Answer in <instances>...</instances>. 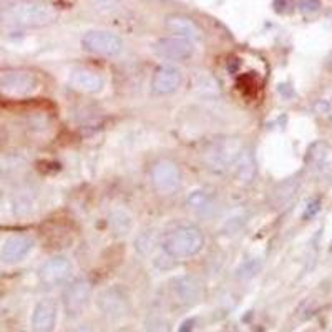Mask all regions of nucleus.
<instances>
[{"mask_svg": "<svg viewBox=\"0 0 332 332\" xmlns=\"http://www.w3.org/2000/svg\"><path fill=\"white\" fill-rule=\"evenodd\" d=\"M58 12L52 5L35 0H22L0 10V24L8 29H43L55 24Z\"/></svg>", "mask_w": 332, "mask_h": 332, "instance_id": "1", "label": "nucleus"}, {"mask_svg": "<svg viewBox=\"0 0 332 332\" xmlns=\"http://www.w3.org/2000/svg\"><path fill=\"white\" fill-rule=\"evenodd\" d=\"M204 246V236L194 226H180L173 229L163 241V249L170 258L186 259L193 258Z\"/></svg>", "mask_w": 332, "mask_h": 332, "instance_id": "2", "label": "nucleus"}, {"mask_svg": "<svg viewBox=\"0 0 332 332\" xmlns=\"http://www.w3.org/2000/svg\"><path fill=\"white\" fill-rule=\"evenodd\" d=\"M241 151H243V143L238 138L224 136V138H218L209 145L204 153V161L209 170L222 173L233 168Z\"/></svg>", "mask_w": 332, "mask_h": 332, "instance_id": "3", "label": "nucleus"}, {"mask_svg": "<svg viewBox=\"0 0 332 332\" xmlns=\"http://www.w3.org/2000/svg\"><path fill=\"white\" fill-rule=\"evenodd\" d=\"M81 47L86 52L102 57H118L125 48L120 35L108 30H90L81 37Z\"/></svg>", "mask_w": 332, "mask_h": 332, "instance_id": "4", "label": "nucleus"}, {"mask_svg": "<svg viewBox=\"0 0 332 332\" xmlns=\"http://www.w3.org/2000/svg\"><path fill=\"white\" fill-rule=\"evenodd\" d=\"M38 90L35 75L22 70H12L0 75V93L10 98H25Z\"/></svg>", "mask_w": 332, "mask_h": 332, "instance_id": "5", "label": "nucleus"}, {"mask_svg": "<svg viewBox=\"0 0 332 332\" xmlns=\"http://www.w3.org/2000/svg\"><path fill=\"white\" fill-rule=\"evenodd\" d=\"M153 188L160 194H173L181 186L180 168L170 160H160L151 170Z\"/></svg>", "mask_w": 332, "mask_h": 332, "instance_id": "6", "label": "nucleus"}, {"mask_svg": "<svg viewBox=\"0 0 332 332\" xmlns=\"http://www.w3.org/2000/svg\"><path fill=\"white\" fill-rule=\"evenodd\" d=\"M154 53L171 62H184L194 55V43L180 37L160 38L154 43Z\"/></svg>", "mask_w": 332, "mask_h": 332, "instance_id": "7", "label": "nucleus"}, {"mask_svg": "<svg viewBox=\"0 0 332 332\" xmlns=\"http://www.w3.org/2000/svg\"><path fill=\"white\" fill-rule=\"evenodd\" d=\"M90 294H92V284L83 277L75 279L74 283L67 286V289L63 291V307L68 316H76L85 309L88 304Z\"/></svg>", "mask_w": 332, "mask_h": 332, "instance_id": "8", "label": "nucleus"}, {"mask_svg": "<svg viewBox=\"0 0 332 332\" xmlns=\"http://www.w3.org/2000/svg\"><path fill=\"white\" fill-rule=\"evenodd\" d=\"M72 272H74V266H72L70 259H67L65 256H55L48 259L47 262H43V266L38 271V276L45 286L53 288V286L67 283L70 279Z\"/></svg>", "mask_w": 332, "mask_h": 332, "instance_id": "9", "label": "nucleus"}, {"mask_svg": "<svg viewBox=\"0 0 332 332\" xmlns=\"http://www.w3.org/2000/svg\"><path fill=\"white\" fill-rule=\"evenodd\" d=\"M97 304L105 316L113 317V319L126 316L130 309L128 297L120 288H108L100 293Z\"/></svg>", "mask_w": 332, "mask_h": 332, "instance_id": "10", "label": "nucleus"}, {"mask_svg": "<svg viewBox=\"0 0 332 332\" xmlns=\"http://www.w3.org/2000/svg\"><path fill=\"white\" fill-rule=\"evenodd\" d=\"M34 249V241L25 234H15L5 239L2 249H0V259L3 262H19L22 259H25Z\"/></svg>", "mask_w": 332, "mask_h": 332, "instance_id": "11", "label": "nucleus"}, {"mask_svg": "<svg viewBox=\"0 0 332 332\" xmlns=\"http://www.w3.org/2000/svg\"><path fill=\"white\" fill-rule=\"evenodd\" d=\"M183 75L176 67L163 65L154 72L151 80V88L158 95H170L181 86Z\"/></svg>", "mask_w": 332, "mask_h": 332, "instance_id": "12", "label": "nucleus"}, {"mask_svg": "<svg viewBox=\"0 0 332 332\" xmlns=\"http://www.w3.org/2000/svg\"><path fill=\"white\" fill-rule=\"evenodd\" d=\"M57 302L53 299H42L34 309L32 316V327L35 332H52L57 322Z\"/></svg>", "mask_w": 332, "mask_h": 332, "instance_id": "13", "label": "nucleus"}, {"mask_svg": "<svg viewBox=\"0 0 332 332\" xmlns=\"http://www.w3.org/2000/svg\"><path fill=\"white\" fill-rule=\"evenodd\" d=\"M68 83L74 86L75 90L83 93H98L103 90L105 81L102 75L97 72L88 70V68H75L68 76Z\"/></svg>", "mask_w": 332, "mask_h": 332, "instance_id": "14", "label": "nucleus"}, {"mask_svg": "<svg viewBox=\"0 0 332 332\" xmlns=\"http://www.w3.org/2000/svg\"><path fill=\"white\" fill-rule=\"evenodd\" d=\"M165 25L175 37L186 38V40H199L203 37V30L199 29V25L186 15L175 13V15L166 17Z\"/></svg>", "mask_w": 332, "mask_h": 332, "instance_id": "15", "label": "nucleus"}, {"mask_svg": "<svg viewBox=\"0 0 332 332\" xmlns=\"http://www.w3.org/2000/svg\"><path fill=\"white\" fill-rule=\"evenodd\" d=\"M173 289H175L176 297L184 304H196L203 295L201 283L193 276H180L173 283Z\"/></svg>", "mask_w": 332, "mask_h": 332, "instance_id": "16", "label": "nucleus"}, {"mask_svg": "<svg viewBox=\"0 0 332 332\" xmlns=\"http://www.w3.org/2000/svg\"><path fill=\"white\" fill-rule=\"evenodd\" d=\"M186 204L198 216H211L216 209V201L213 194L204 189L191 191L188 199H186Z\"/></svg>", "mask_w": 332, "mask_h": 332, "instance_id": "17", "label": "nucleus"}, {"mask_svg": "<svg viewBox=\"0 0 332 332\" xmlns=\"http://www.w3.org/2000/svg\"><path fill=\"white\" fill-rule=\"evenodd\" d=\"M233 170L239 181L249 183L254 178V175H256V161H254L253 154L246 151V149H243L238 156V160L233 165Z\"/></svg>", "mask_w": 332, "mask_h": 332, "instance_id": "18", "label": "nucleus"}, {"mask_svg": "<svg viewBox=\"0 0 332 332\" xmlns=\"http://www.w3.org/2000/svg\"><path fill=\"white\" fill-rule=\"evenodd\" d=\"M295 191H297V181H284L283 184L277 186L274 193V203L276 204H286L291 198H294Z\"/></svg>", "mask_w": 332, "mask_h": 332, "instance_id": "19", "label": "nucleus"}, {"mask_svg": "<svg viewBox=\"0 0 332 332\" xmlns=\"http://www.w3.org/2000/svg\"><path fill=\"white\" fill-rule=\"evenodd\" d=\"M110 224L115 233L126 234L131 229V218L123 211H115L110 218Z\"/></svg>", "mask_w": 332, "mask_h": 332, "instance_id": "20", "label": "nucleus"}, {"mask_svg": "<svg viewBox=\"0 0 332 332\" xmlns=\"http://www.w3.org/2000/svg\"><path fill=\"white\" fill-rule=\"evenodd\" d=\"M297 7L304 15H312V13H317L321 10L322 3H321V0H299Z\"/></svg>", "mask_w": 332, "mask_h": 332, "instance_id": "21", "label": "nucleus"}, {"mask_svg": "<svg viewBox=\"0 0 332 332\" xmlns=\"http://www.w3.org/2000/svg\"><path fill=\"white\" fill-rule=\"evenodd\" d=\"M272 7L277 13L281 15H286V13H291L294 8V0H272Z\"/></svg>", "mask_w": 332, "mask_h": 332, "instance_id": "22", "label": "nucleus"}, {"mask_svg": "<svg viewBox=\"0 0 332 332\" xmlns=\"http://www.w3.org/2000/svg\"><path fill=\"white\" fill-rule=\"evenodd\" d=\"M90 2H92L93 8L102 10V12H107V10H113V8H116V5L121 2V0H90Z\"/></svg>", "mask_w": 332, "mask_h": 332, "instance_id": "23", "label": "nucleus"}, {"mask_svg": "<svg viewBox=\"0 0 332 332\" xmlns=\"http://www.w3.org/2000/svg\"><path fill=\"white\" fill-rule=\"evenodd\" d=\"M258 269H259V264H258V262L251 261V262H249V264L246 262V264H244V266L239 269V277H253V276L258 272Z\"/></svg>", "mask_w": 332, "mask_h": 332, "instance_id": "24", "label": "nucleus"}, {"mask_svg": "<svg viewBox=\"0 0 332 332\" xmlns=\"http://www.w3.org/2000/svg\"><path fill=\"white\" fill-rule=\"evenodd\" d=\"M319 211H321V201L319 199H314V201H311L307 204L306 211H304V220H309V218L316 216Z\"/></svg>", "mask_w": 332, "mask_h": 332, "instance_id": "25", "label": "nucleus"}, {"mask_svg": "<svg viewBox=\"0 0 332 332\" xmlns=\"http://www.w3.org/2000/svg\"><path fill=\"white\" fill-rule=\"evenodd\" d=\"M148 332H170L168 326L163 321H154L151 326H149Z\"/></svg>", "mask_w": 332, "mask_h": 332, "instance_id": "26", "label": "nucleus"}, {"mask_svg": "<svg viewBox=\"0 0 332 332\" xmlns=\"http://www.w3.org/2000/svg\"><path fill=\"white\" fill-rule=\"evenodd\" d=\"M326 67L332 72V52H331L329 55H327V58H326Z\"/></svg>", "mask_w": 332, "mask_h": 332, "instance_id": "27", "label": "nucleus"}, {"mask_svg": "<svg viewBox=\"0 0 332 332\" xmlns=\"http://www.w3.org/2000/svg\"><path fill=\"white\" fill-rule=\"evenodd\" d=\"M75 332H92V331H90L88 327H80V329H76Z\"/></svg>", "mask_w": 332, "mask_h": 332, "instance_id": "28", "label": "nucleus"}]
</instances>
